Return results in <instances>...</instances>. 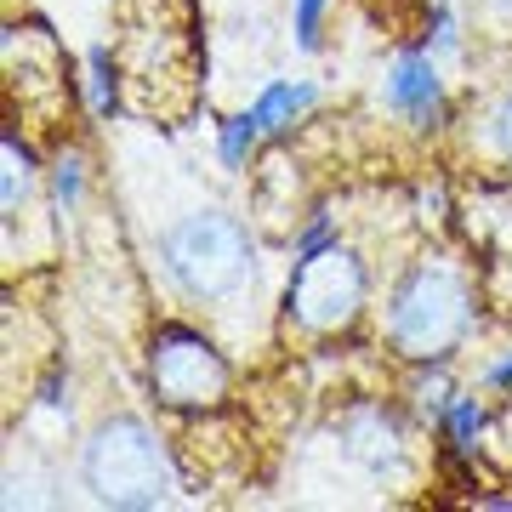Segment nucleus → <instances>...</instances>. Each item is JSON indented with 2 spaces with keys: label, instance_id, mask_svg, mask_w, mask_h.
<instances>
[{
  "label": "nucleus",
  "instance_id": "f257e3e1",
  "mask_svg": "<svg viewBox=\"0 0 512 512\" xmlns=\"http://www.w3.org/2000/svg\"><path fill=\"white\" fill-rule=\"evenodd\" d=\"M473 285L456 262L427 256L393 285L387 296V342L421 365V359H444L461 348V336L473 330Z\"/></svg>",
  "mask_w": 512,
  "mask_h": 512
},
{
  "label": "nucleus",
  "instance_id": "f03ea898",
  "mask_svg": "<svg viewBox=\"0 0 512 512\" xmlns=\"http://www.w3.org/2000/svg\"><path fill=\"white\" fill-rule=\"evenodd\" d=\"M80 478L103 507H160L177 495V461L143 416H109L80 450Z\"/></svg>",
  "mask_w": 512,
  "mask_h": 512
},
{
  "label": "nucleus",
  "instance_id": "7ed1b4c3",
  "mask_svg": "<svg viewBox=\"0 0 512 512\" xmlns=\"http://www.w3.org/2000/svg\"><path fill=\"white\" fill-rule=\"evenodd\" d=\"M160 262L188 302H222L251 268V234L228 211H194L160 234Z\"/></svg>",
  "mask_w": 512,
  "mask_h": 512
},
{
  "label": "nucleus",
  "instance_id": "20e7f679",
  "mask_svg": "<svg viewBox=\"0 0 512 512\" xmlns=\"http://www.w3.org/2000/svg\"><path fill=\"white\" fill-rule=\"evenodd\" d=\"M365 296H370L365 256L330 239L325 251L296 256L291 291H285V319L302 336H336L365 313Z\"/></svg>",
  "mask_w": 512,
  "mask_h": 512
},
{
  "label": "nucleus",
  "instance_id": "39448f33",
  "mask_svg": "<svg viewBox=\"0 0 512 512\" xmlns=\"http://www.w3.org/2000/svg\"><path fill=\"white\" fill-rule=\"evenodd\" d=\"M234 370L222 348L194 325H160L148 342V387L165 410H217Z\"/></svg>",
  "mask_w": 512,
  "mask_h": 512
},
{
  "label": "nucleus",
  "instance_id": "423d86ee",
  "mask_svg": "<svg viewBox=\"0 0 512 512\" xmlns=\"http://www.w3.org/2000/svg\"><path fill=\"white\" fill-rule=\"evenodd\" d=\"M387 109L410 126H433L444 114V80L427 52H399L387 69Z\"/></svg>",
  "mask_w": 512,
  "mask_h": 512
},
{
  "label": "nucleus",
  "instance_id": "0eeeda50",
  "mask_svg": "<svg viewBox=\"0 0 512 512\" xmlns=\"http://www.w3.org/2000/svg\"><path fill=\"white\" fill-rule=\"evenodd\" d=\"M342 444H348V456H359L376 478H387V467H399V456H404L399 421L387 416L382 404H359V410H348V421H342Z\"/></svg>",
  "mask_w": 512,
  "mask_h": 512
},
{
  "label": "nucleus",
  "instance_id": "6e6552de",
  "mask_svg": "<svg viewBox=\"0 0 512 512\" xmlns=\"http://www.w3.org/2000/svg\"><path fill=\"white\" fill-rule=\"evenodd\" d=\"M313 86L308 80H274V86H262V97L251 103L256 126H262V137H279V131H291L302 114L313 109Z\"/></svg>",
  "mask_w": 512,
  "mask_h": 512
},
{
  "label": "nucleus",
  "instance_id": "1a4fd4ad",
  "mask_svg": "<svg viewBox=\"0 0 512 512\" xmlns=\"http://www.w3.org/2000/svg\"><path fill=\"white\" fill-rule=\"evenodd\" d=\"M0 154H6V177H0V205H6V222L18 217V205L29 200V188H35V154L18 143V131H6L0 137Z\"/></svg>",
  "mask_w": 512,
  "mask_h": 512
},
{
  "label": "nucleus",
  "instance_id": "9d476101",
  "mask_svg": "<svg viewBox=\"0 0 512 512\" xmlns=\"http://www.w3.org/2000/svg\"><path fill=\"white\" fill-rule=\"evenodd\" d=\"M86 97H92V114H97V120H109V114L120 109V103H126L109 46H92V52H86Z\"/></svg>",
  "mask_w": 512,
  "mask_h": 512
},
{
  "label": "nucleus",
  "instance_id": "9b49d317",
  "mask_svg": "<svg viewBox=\"0 0 512 512\" xmlns=\"http://www.w3.org/2000/svg\"><path fill=\"white\" fill-rule=\"evenodd\" d=\"M410 399H416L433 421H444V410L456 404V387H450V370H444V359H421L416 382H410Z\"/></svg>",
  "mask_w": 512,
  "mask_h": 512
},
{
  "label": "nucleus",
  "instance_id": "f8f14e48",
  "mask_svg": "<svg viewBox=\"0 0 512 512\" xmlns=\"http://www.w3.org/2000/svg\"><path fill=\"white\" fill-rule=\"evenodd\" d=\"M444 439H450V456H473L478 450V427H484V404L478 399H456L444 410Z\"/></svg>",
  "mask_w": 512,
  "mask_h": 512
},
{
  "label": "nucleus",
  "instance_id": "ddd939ff",
  "mask_svg": "<svg viewBox=\"0 0 512 512\" xmlns=\"http://www.w3.org/2000/svg\"><path fill=\"white\" fill-rule=\"evenodd\" d=\"M256 143H262V126H256V114H251V109H239L234 120L222 126V165H245Z\"/></svg>",
  "mask_w": 512,
  "mask_h": 512
},
{
  "label": "nucleus",
  "instance_id": "4468645a",
  "mask_svg": "<svg viewBox=\"0 0 512 512\" xmlns=\"http://www.w3.org/2000/svg\"><path fill=\"white\" fill-rule=\"evenodd\" d=\"M80 194H86V165H80V154H63L52 171V200L63 217H74V205H80Z\"/></svg>",
  "mask_w": 512,
  "mask_h": 512
},
{
  "label": "nucleus",
  "instance_id": "2eb2a0df",
  "mask_svg": "<svg viewBox=\"0 0 512 512\" xmlns=\"http://www.w3.org/2000/svg\"><path fill=\"white\" fill-rule=\"evenodd\" d=\"M325 6H330V0H296V46H302V52H313V46H319Z\"/></svg>",
  "mask_w": 512,
  "mask_h": 512
},
{
  "label": "nucleus",
  "instance_id": "dca6fc26",
  "mask_svg": "<svg viewBox=\"0 0 512 512\" xmlns=\"http://www.w3.org/2000/svg\"><path fill=\"white\" fill-rule=\"evenodd\" d=\"M330 228H336V222H330V211H313V217H308V228L296 234V256L325 251V245H330Z\"/></svg>",
  "mask_w": 512,
  "mask_h": 512
},
{
  "label": "nucleus",
  "instance_id": "f3484780",
  "mask_svg": "<svg viewBox=\"0 0 512 512\" xmlns=\"http://www.w3.org/2000/svg\"><path fill=\"white\" fill-rule=\"evenodd\" d=\"M495 143H501V154L512 160V92L501 97V109H495Z\"/></svg>",
  "mask_w": 512,
  "mask_h": 512
},
{
  "label": "nucleus",
  "instance_id": "a211bd4d",
  "mask_svg": "<svg viewBox=\"0 0 512 512\" xmlns=\"http://www.w3.org/2000/svg\"><path fill=\"white\" fill-rule=\"evenodd\" d=\"M478 12L495 23H512V0H478Z\"/></svg>",
  "mask_w": 512,
  "mask_h": 512
},
{
  "label": "nucleus",
  "instance_id": "6ab92c4d",
  "mask_svg": "<svg viewBox=\"0 0 512 512\" xmlns=\"http://www.w3.org/2000/svg\"><path fill=\"white\" fill-rule=\"evenodd\" d=\"M484 387H512V359H501V365L484 370Z\"/></svg>",
  "mask_w": 512,
  "mask_h": 512
}]
</instances>
